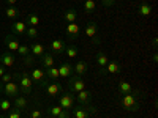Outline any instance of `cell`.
Instances as JSON below:
<instances>
[{
  "mask_svg": "<svg viewBox=\"0 0 158 118\" xmlns=\"http://www.w3.org/2000/svg\"><path fill=\"white\" fill-rule=\"evenodd\" d=\"M141 96H142L141 90H133L131 93H127V95H118V104L130 112H138L141 107L139 104Z\"/></svg>",
  "mask_w": 158,
  "mask_h": 118,
  "instance_id": "obj_1",
  "label": "cell"
},
{
  "mask_svg": "<svg viewBox=\"0 0 158 118\" xmlns=\"http://www.w3.org/2000/svg\"><path fill=\"white\" fill-rule=\"evenodd\" d=\"M15 77L18 79V85H19L21 93H22L24 96H29V95L32 93V85H33L30 76H29L27 73H18Z\"/></svg>",
  "mask_w": 158,
  "mask_h": 118,
  "instance_id": "obj_2",
  "label": "cell"
},
{
  "mask_svg": "<svg viewBox=\"0 0 158 118\" xmlns=\"http://www.w3.org/2000/svg\"><path fill=\"white\" fill-rule=\"evenodd\" d=\"M85 90V82H84V79L82 77H79V76H71L68 77V91L73 95L79 93V91H82Z\"/></svg>",
  "mask_w": 158,
  "mask_h": 118,
  "instance_id": "obj_3",
  "label": "cell"
},
{
  "mask_svg": "<svg viewBox=\"0 0 158 118\" xmlns=\"http://www.w3.org/2000/svg\"><path fill=\"white\" fill-rule=\"evenodd\" d=\"M44 91H46V95L51 96V98H57L62 95V85L59 81H46L44 84Z\"/></svg>",
  "mask_w": 158,
  "mask_h": 118,
  "instance_id": "obj_4",
  "label": "cell"
},
{
  "mask_svg": "<svg viewBox=\"0 0 158 118\" xmlns=\"http://www.w3.org/2000/svg\"><path fill=\"white\" fill-rule=\"evenodd\" d=\"M74 95L70 93V91H67V93H62L60 98H59V106L63 109V110H67V112H71V109L74 107Z\"/></svg>",
  "mask_w": 158,
  "mask_h": 118,
  "instance_id": "obj_5",
  "label": "cell"
},
{
  "mask_svg": "<svg viewBox=\"0 0 158 118\" xmlns=\"http://www.w3.org/2000/svg\"><path fill=\"white\" fill-rule=\"evenodd\" d=\"M85 35L89 38H92V41H94V44H100L101 43V39H100V35H98V24L95 22H89L85 25Z\"/></svg>",
  "mask_w": 158,
  "mask_h": 118,
  "instance_id": "obj_6",
  "label": "cell"
},
{
  "mask_svg": "<svg viewBox=\"0 0 158 118\" xmlns=\"http://www.w3.org/2000/svg\"><path fill=\"white\" fill-rule=\"evenodd\" d=\"M3 93L6 98H18L21 95V90H19V85L15 84V82H8V84H3Z\"/></svg>",
  "mask_w": 158,
  "mask_h": 118,
  "instance_id": "obj_7",
  "label": "cell"
},
{
  "mask_svg": "<svg viewBox=\"0 0 158 118\" xmlns=\"http://www.w3.org/2000/svg\"><path fill=\"white\" fill-rule=\"evenodd\" d=\"M120 71H122L120 63H117V61H112V60H109L106 66H104V68H101V76H106V74H118Z\"/></svg>",
  "mask_w": 158,
  "mask_h": 118,
  "instance_id": "obj_8",
  "label": "cell"
},
{
  "mask_svg": "<svg viewBox=\"0 0 158 118\" xmlns=\"http://www.w3.org/2000/svg\"><path fill=\"white\" fill-rule=\"evenodd\" d=\"M48 113H49V116H52V118H71L70 112L63 110L60 106H52V107H49V109H48Z\"/></svg>",
  "mask_w": 158,
  "mask_h": 118,
  "instance_id": "obj_9",
  "label": "cell"
},
{
  "mask_svg": "<svg viewBox=\"0 0 158 118\" xmlns=\"http://www.w3.org/2000/svg\"><path fill=\"white\" fill-rule=\"evenodd\" d=\"M74 99L81 104V106H89L92 102V93L89 90H82V91H79V93L74 95Z\"/></svg>",
  "mask_w": 158,
  "mask_h": 118,
  "instance_id": "obj_10",
  "label": "cell"
},
{
  "mask_svg": "<svg viewBox=\"0 0 158 118\" xmlns=\"http://www.w3.org/2000/svg\"><path fill=\"white\" fill-rule=\"evenodd\" d=\"M67 35H68V39H71V41H76V39L79 38L81 29H79V25L76 22H70L67 25Z\"/></svg>",
  "mask_w": 158,
  "mask_h": 118,
  "instance_id": "obj_11",
  "label": "cell"
},
{
  "mask_svg": "<svg viewBox=\"0 0 158 118\" xmlns=\"http://www.w3.org/2000/svg\"><path fill=\"white\" fill-rule=\"evenodd\" d=\"M59 74H60V77H71L73 76V65L67 60L62 61L59 66Z\"/></svg>",
  "mask_w": 158,
  "mask_h": 118,
  "instance_id": "obj_12",
  "label": "cell"
},
{
  "mask_svg": "<svg viewBox=\"0 0 158 118\" xmlns=\"http://www.w3.org/2000/svg\"><path fill=\"white\" fill-rule=\"evenodd\" d=\"M15 55L11 54L10 50H6V52H3L2 55H0V65H3L5 68H11L13 65H15Z\"/></svg>",
  "mask_w": 158,
  "mask_h": 118,
  "instance_id": "obj_13",
  "label": "cell"
},
{
  "mask_svg": "<svg viewBox=\"0 0 158 118\" xmlns=\"http://www.w3.org/2000/svg\"><path fill=\"white\" fill-rule=\"evenodd\" d=\"M41 60V66H43V69H48V68H51V66H54V63H56V60H54V54H52V52H44V54L40 57Z\"/></svg>",
  "mask_w": 158,
  "mask_h": 118,
  "instance_id": "obj_14",
  "label": "cell"
},
{
  "mask_svg": "<svg viewBox=\"0 0 158 118\" xmlns=\"http://www.w3.org/2000/svg\"><path fill=\"white\" fill-rule=\"evenodd\" d=\"M73 110V116L74 118H89L90 116V112H89V107L87 106H76V107H73L71 109Z\"/></svg>",
  "mask_w": 158,
  "mask_h": 118,
  "instance_id": "obj_15",
  "label": "cell"
},
{
  "mask_svg": "<svg viewBox=\"0 0 158 118\" xmlns=\"http://www.w3.org/2000/svg\"><path fill=\"white\" fill-rule=\"evenodd\" d=\"M29 76H30V79H32V82H35V84H41L44 79H46L44 69H41V68H35Z\"/></svg>",
  "mask_w": 158,
  "mask_h": 118,
  "instance_id": "obj_16",
  "label": "cell"
},
{
  "mask_svg": "<svg viewBox=\"0 0 158 118\" xmlns=\"http://www.w3.org/2000/svg\"><path fill=\"white\" fill-rule=\"evenodd\" d=\"M25 30H27V24L22 21H16L11 24V32L15 35H25Z\"/></svg>",
  "mask_w": 158,
  "mask_h": 118,
  "instance_id": "obj_17",
  "label": "cell"
},
{
  "mask_svg": "<svg viewBox=\"0 0 158 118\" xmlns=\"http://www.w3.org/2000/svg\"><path fill=\"white\" fill-rule=\"evenodd\" d=\"M19 41H18V39L15 38V36H13V35H6L5 36V46L8 47V50L10 52H15V50H18V47H19Z\"/></svg>",
  "mask_w": 158,
  "mask_h": 118,
  "instance_id": "obj_18",
  "label": "cell"
},
{
  "mask_svg": "<svg viewBox=\"0 0 158 118\" xmlns=\"http://www.w3.org/2000/svg\"><path fill=\"white\" fill-rule=\"evenodd\" d=\"M51 50L52 52H54V54H63V50H65V47H67V46H65V43L62 41V39H52V41H51Z\"/></svg>",
  "mask_w": 158,
  "mask_h": 118,
  "instance_id": "obj_19",
  "label": "cell"
},
{
  "mask_svg": "<svg viewBox=\"0 0 158 118\" xmlns=\"http://www.w3.org/2000/svg\"><path fill=\"white\" fill-rule=\"evenodd\" d=\"M87 69H89L87 61H77V63L74 65V68H73V73H74V76L82 77V76L87 73Z\"/></svg>",
  "mask_w": 158,
  "mask_h": 118,
  "instance_id": "obj_20",
  "label": "cell"
},
{
  "mask_svg": "<svg viewBox=\"0 0 158 118\" xmlns=\"http://www.w3.org/2000/svg\"><path fill=\"white\" fill-rule=\"evenodd\" d=\"M13 107L18 109V110H25V109L29 107V101H27V98H22V95H19L18 98H15Z\"/></svg>",
  "mask_w": 158,
  "mask_h": 118,
  "instance_id": "obj_21",
  "label": "cell"
},
{
  "mask_svg": "<svg viewBox=\"0 0 158 118\" xmlns=\"http://www.w3.org/2000/svg\"><path fill=\"white\" fill-rule=\"evenodd\" d=\"M30 54L35 57V58H40L43 54H44V46L40 44V43H33L30 46Z\"/></svg>",
  "mask_w": 158,
  "mask_h": 118,
  "instance_id": "obj_22",
  "label": "cell"
},
{
  "mask_svg": "<svg viewBox=\"0 0 158 118\" xmlns=\"http://www.w3.org/2000/svg\"><path fill=\"white\" fill-rule=\"evenodd\" d=\"M44 74H46V79H48V81H57V79L60 77L59 68H56V66H51V68L44 69Z\"/></svg>",
  "mask_w": 158,
  "mask_h": 118,
  "instance_id": "obj_23",
  "label": "cell"
},
{
  "mask_svg": "<svg viewBox=\"0 0 158 118\" xmlns=\"http://www.w3.org/2000/svg\"><path fill=\"white\" fill-rule=\"evenodd\" d=\"M63 54L67 55V58H76L77 54H79V47L74 46V44L67 46V47H65V50H63Z\"/></svg>",
  "mask_w": 158,
  "mask_h": 118,
  "instance_id": "obj_24",
  "label": "cell"
},
{
  "mask_svg": "<svg viewBox=\"0 0 158 118\" xmlns=\"http://www.w3.org/2000/svg\"><path fill=\"white\" fill-rule=\"evenodd\" d=\"M135 88L131 87L130 82H125V81H120V84H118V95H127V93H131Z\"/></svg>",
  "mask_w": 158,
  "mask_h": 118,
  "instance_id": "obj_25",
  "label": "cell"
},
{
  "mask_svg": "<svg viewBox=\"0 0 158 118\" xmlns=\"http://www.w3.org/2000/svg\"><path fill=\"white\" fill-rule=\"evenodd\" d=\"M109 61V57L106 55V52H103V50H98V54H97V63H98V66L104 68L108 65Z\"/></svg>",
  "mask_w": 158,
  "mask_h": 118,
  "instance_id": "obj_26",
  "label": "cell"
},
{
  "mask_svg": "<svg viewBox=\"0 0 158 118\" xmlns=\"http://www.w3.org/2000/svg\"><path fill=\"white\" fill-rule=\"evenodd\" d=\"M76 18H77V13H76L74 8H70V10H67L63 13V19L67 21L68 24L70 22H76Z\"/></svg>",
  "mask_w": 158,
  "mask_h": 118,
  "instance_id": "obj_27",
  "label": "cell"
},
{
  "mask_svg": "<svg viewBox=\"0 0 158 118\" xmlns=\"http://www.w3.org/2000/svg\"><path fill=\"white\" fill-rule=\"evenodd\" d=\"M138 13H139V16H150V13H152V6L147 3V2H142L141 3V6H139V10H138Z\"/></svg>",
  "mask_w": 158,
  "mask_h": 118,
  "instance_id": "obj_28",
  "label": "cell"
},
{
  "mask_svg": "<svg viewBox=\"0 0 158 118\" xmlns=\"http://www.w3.org/2000/svg\"><path fill=\"white\" fill-rule=\"evenodd\" d=\"M19 14H21V11H19L16 6H8V8L5 10V16H6L8 19H16Z\"/></svg>",
  "mask_w": 158,
  "mask_h": 118,
  "instance_id": "obj_29",
  "label": "cell"
},
{
  "mask_svg": "<svg viewBox=\"0 0 158 118\" xmlns=\"http://www.w3.org/2000/svg\"><path fill=\"white\" fill-rule=\"evenodd\" d=\"M97 10V2L95 0H84V11L87 14H92Z\"/></svg>",
  "mask_w": 158,
  "mask_h": 118,
  "instance_id": "obj_30",
  "label": "cell"
},
{
  "mask_svg": "<svg viewBox=\"0 0 158 118\" xmlns=\"http://www.w3.org/2000/svg\"><path fill=\"white\" fill-rule=\"evenodd\" d=\"M25 24H29L30 27H36V25L40 24V18L36 14H33V13H30V14L25 18Z\"/></svg>",
  "mask_w": 158,
  "mask_h": 118,
  "instance_id": "obj_31",
  "label": "cell"
},
{
  "mask_svg": "<svg viewBox=\"0 0 158 118\" xmlns=\"http://www.w3.org/2000/svg\"><path fill=\"white\" fill-rule=\"evenodd\" d=\"M11 109V102L6 98H0V112H8Z\"/></svg>",
  "mask_w": 158,
  "mask_h": 118,
  "instance_id": "obj_32",
  "label": "cell"
},
{
  "mask_svg": "<svg viewBox=\"0 0 158 118\" xmlns=\"http://www.w3.org/2000/svg\"><path fill=\"white\" fill-rule=\"evenodd\" d=\"M16 52H18L21 57H25V55L30 54V46H27V44H19V47H18Z\"/></svg>",
  "mask_w": 158,
  "mask_h": 118,
  "instance_id": "obj_33",
  "label": "cell"
},
{
  "mask_svg": "<svg viewBox=\"0 0 158 118\" xmlns=\"http://www.w3.org/2000/svg\"><path fill=\"white\" fill-rule=\"evenodd\" d=\"M6 118H22V110H18L13 107L6 112Z\"/></svg>",
  "mask_w": 158,
  "mask_h": 118,
  "instance_id": "obj_34",
  "label": "cell"
},
{
  "mask_svg": "<svg viewBox=\"0 0 158 118\" xmlns=\"http://www.w3.org/2000/svg\"><path fill=\"white\" fill-rule=\"evenodd\" d=\"M29 118H43V110L38 109V107H33L29 112Z\"/></svg>",
  "mask_w": 158,
  "mask_h": 118,
  "instance_id": "obj_35",
  "label": "cell"
},
{
  "mask_svg": "<svg viewBox=\"0 0 158 118\" xmlns=\"http://www.w3.org/2000/svg\"><path fill=\"white\" fill-rule=\"evenodd\" d=\"M25 35H27L30 39H35V38L38 36V32H36L35 27H27V30H25Z\"/></svg>",
  "mask_w": 158,
  "mask_h": 118,
  "instance_id": "obj_36",
  "label": "cell"
},
{
  "mask_svg": "<svg viewBox=\"0 0 158 118\" xmlns=\"http://www.w3.org/2000/svg\"><path fill=\"white\" fill-rule=\"evenodd\" d=\"M13 81V76L10 74V73H5L2 77H0V82L2 84H8V82H11Z\"/></svg>",
  "mask_w": 158,
  "mask_h": 118,
  "instance_id": "obj_37",
  "label": "cell"
},
{
  "mask_svg": "<svg viewBox=\"0 0 158 118\" xmlns=\"http://www.w3.org/2000/svg\"><path fill=\"white\" fill-rule=\"evenodd\" d=\"M33 61H35V57H33L32 54H29V55H25V57H24V63L27 65V66H30Z\"/></svg>",
  "mask_w": 158,
  "mask_h": 118,
  "instance_id": "obj_38",
  "label": "cell"
},
{
  "mask_svg": "<svg viewBox=\"0 0 158 118\" xmlns=\"http://www.w3.org/2000/svg\"><path fill=\"white\" fill-rule=\"evenodd\" d=\"M101 5L106 6V8H111L115 5V0H101Z\"/></svg>",
  "mask_w": 158,
  "mask_h": 118,
  "instance_id": "obj_39",
  "label": "cell"
},
{
  "mask_svg": "<svg viewBox=\"0 0 158 118\" xmlns=\"http://www.w3.org/2000/svg\"><path fill=\"white\" fill-rule=\"evenodd\" d=\"M5 2H6V5H8V6H15L18 0H5Z\"/></svg>",
  "mask_w": 158,
  "mask_h": 118,
  "instance_id": "obj_40",
  "label": "cell"
},
{
  "mask_svg": "<svg viewBox=\"0 0 158 118\" xmlns=\"http://www.w3.org/2000/svg\"><path fill=\"white\" fill-rule=\"evenodd\" d=\"M5 73H6V68L3 66V65H0V77H2Z\"/></svg>",
  "mask_w": 158,
  "mask_h": 118,
  "instance_id": "obj_41",
  "label": "cell"
},
{
  "mask_svg": "<svg viewBox=\"0 0 158 118\" xmlns=\"http://www.w3.org/2000/svg\"><path fill=\"white\" fill-rule=\"evenodd\" d=\"M156 46H158V39H156V38H153V39H152V47H153V49H156Z\"/></svg>",
  "mask_w": 158,
  "mask_h": 118,
  "instance_id": "obj_42",
  "label": "cell"
},
{
  "mask_svg": "<svg viewBox=\"0 0 158 118\" xmlns=\"http://www.w3.org/2000/svg\"><path fill=\"white\" fill-rule=\"evenodd\" d=\"M152 61H153V63H156V61H158V54H156V52L152 55Z\"/></svg>",
  "mask_w": 158,
  "mask_h": 118,
  "instance_id": "obj_43",
  "label": "cell"
},
{
  "mask_svg": "<svg viewBox=\"0 0 158 118\" xmlns=\"http://www.w3.org/2000/svg\"><path fill=\"white\" fill-rule=\"evenodd\" d=\"M2 91H3V88H2V84H0V93H2Z\"/></svg>",
  "mask_w": 158,
  "mask_h": 118,
  "instance_id": "obj_44",
  "label": "cell"
},
{
  "mask_svg": "<svg viewBox=\"0 0 158 118\" xmlns=\"http://www.w3.org/2000/svg\"><path fill=\"white\" fill-rule=\"evenodd\" d=\"M43 118H52V116H43Z\"/></svg>",
  "mask_w": 158,
  "mask_h": 118,
  "instance_id": "obj_45",
  "label": "cell"
},
{
  "mask_svg": "<svg viewBox=\"0 0 158 118\" xmlns=\"http://www.w3.org/2000/svg\"><path fill=\"white\" fill-rule=\"evenodd\" d=\"M0 118H6V116H0Z\"/></svg>",
  "mask_w": 158,
  "mask_h": 118,
  "instance_id": "obj_46",
  "label": "cell"
},
{
  "mask_svg": "<svg viewBox=\"0 0 158 118\" xmlns=\"http://www.w3.org/2000/svg\"><path fill=\"white\" fill-rule=\"evenodd\" d=\"M142 2H147V0H142Z\"/></svg>",
  "mask_w": 158,
  "mask_h": 118,
  "instance_id": "obj_47",
  "label": "cell"
},
{
  "mask_svg": "<svg viewBox=\"0 0 158 118\" xmlns=\"http://www.w3.org/2000/svg\"><path fill=\"white\" fill-rule=\"evenodd\" d=\"M22 118H24V116H22Z\"/></svg>",
  "mask_w": 158,
  "mask_h": 118,
  "instance_id": "obj_48",
  "label": "cell"
},
{
  "mask_svg": "<svg viewBox=\"0 0 158 118\" xmlns=\"http://www.w3.org/2000/svg\"><path fill=\"white\" fill-rule=\"evenodd\" d=\"M130 118H131V116H130Z\"/></svg>",
  "mask_w": 158,
  "mask_h": 118,
  "instance_id": "obj_49",
  "label": "cell"
}]
</instances>
